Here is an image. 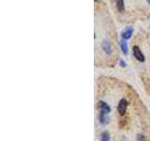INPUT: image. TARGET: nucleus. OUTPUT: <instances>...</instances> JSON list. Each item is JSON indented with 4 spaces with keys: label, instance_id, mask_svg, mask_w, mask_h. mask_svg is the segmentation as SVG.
I'll return each instance as SVG.
<instances>
[{
    "label": "nucleus",
    "instance_id": "nucleus-1",
    "mask_svg": "<svg viewBox=\"0 0 150 141\" xmlns=\"http://www.w3.org/2000/svg\"><path fill=\"white\" fill-rule=\"evenodd\" d=\"M127 107H128V102L125 99H121L118 103V105H117V112L119 113V115L121 116L125 115V113L127 111Z\"/></svg>",
    "mask_w": 150,
    "mask_h": 141
},
{
    "label": "nucleus",
    "instance_id": "nucleus-2",
    "mask_svg": "<svg viewBox=\"0 0 150 141\" xmlns=\"http://www.w3.org/2000/svg\"><path fill=\"white\" fill-rule=\"evenodd\" d=\"M133 56H135V58L137 59L140 62H144V56L142 53V51L140 50V48L138 46H133Z\"/></svg>",
    "mask_w": 150,
    "mask_h": 141
},
{
    "label": "nucleus",
    "instance_id": "nucleus-3",
    "mask_svg": "<svg viewBox=\"0 0 150 141\" xmlns=\"http://www.w3.org/2000/svg\"><path fill=\"white\" fill-rule=\"evenodd\" d=\"M133 33V28L132 27H126L124 31L122 32L121 34V37L123 40H129V38L131 37V35H132Z\"/></svg>",
    "mask_w": 150,
    "mask_h": 141
},
{
    "label": "nucleus",
    "instance_id": "nucleus-4",
    "mask_svg": "<svg viewBox=\"0 0 150 141\" xmlns=\"http://www.w3.org/2000/svg\"><path fill=\"white\" fill-rule=\"evenodd\" d=\"M98 108L100 109V111L103 112V113H105V114H109V113L111 112L110 106L108 105L106 103H104V102H102V101L98 102Z\"/></svg>",
    "mask_w": 150,
    "mask_h": 141
},
{
    "label": "nucleus",
    "instance_id": "nucleus-5",
    "mask_svg": "<svg viewBox=\"0 0 150 141\" xmlns=\"http://www.w3.org/2000/svg\"><path fill=\"white\" fill-rule=\"evenodd\" d=\"M101 47H102V50L104 51L107 55H110L112 53V46H111V43L109 41H103L102 43H101Z\"/></svg>",
    "mask_w": 150,
    "mask_h": 141
},
{
    "label": "nucleus",
    "instance_id": "nucleus-6",
    "mask_svg": "<svg viewBox=\"0 0 150 141\" xmlns=\"http://www.w3.org/2000/svg\"><path fill=\"white\" fill-rule=\"evenodd\" d=\"M106 115L107 114H105V113H103V112L100 111V116H98V120H100V122L101 124H103V125L108 123V118L106 117Z\"/></svg>",
    "mask_w": 150,
    "mask_h": 141
},
{
    "label": "nucleus",
    "instance_id": "nucleus-7",
    "mask_svg": "<svg viewBox=\"0 0 150 141\" xmlns=\"http://www.w3.org/2000/svg\"><path fill=\"white\" fill-rule=\"evenodd\" d=\"M120 47H121V50H122V52H123V53H124L125 55L128 54V52H129L128 44L126 43V41H125L124 40H122V41H120Z\"/></svg>",
    "mask_w": 150,
    "mask_h": 141
},
{
    "label": "nucleus",
    "instance_id": "nucleus-8",
    "mask_svg": "<svg viewBox=\"0 0 150 141\" xmlns=\"http://www.w3.org/2000/svg\"><path fill=\"white\" fill-rule=\"evenodd\" d=\"M110 140V134L107 131L102 132L100 134V141H109Z\"/></svg>",
    "mask_w": 150,
    "mask_h": 141
},
{
    "label": "nucleus",
    "instance_id": "nucleus-9",
    "mask_svg": "<svg viewBox=\"0 0 150 141\" xmlns=\"http://www.w3.org/2000/svg\"><path fill=\"white\" fill-rule=\"evenodd\" d=\"M116 5H117V9H118L119 11H124V0H117L116 1Z\"/></svg>",
    "mask_w": 150,
    "mask_h": 141
},
{
    "label": "nucleus",
    "instance_id": "nucleus-10",
    "mask_svg": "<svg viewBox=\"0 0 150 141\" xmlns=\"http://www.w3.org/2000/svg\"><path fill=\"white\" fill-rule=\"evenodd\" d=\"M137 141H146V139H145V136L144 135H137Z\"/></svg>",
    "mask_w": 150,
    "mask_h": 141
},
{
    "label": "nucleus",
    "instance_id": "nucleus-11",
    "mask_svg": "<svg viewBox=\"0 0 150 141\" xmlns=\"http://www.w3.org/2000/svg\"><path fill=\"white\" fill-rule=\"evenodd\" d=\"M119 65L121 66L122 68H125V67H126V63L124 62V60H123V59H120V61H119Z\"/></svg>",
    "mask_w": 150,
    "mask_h": 141
},
{
    "label": "nucleus",
    "instance_id": "nucleus-12",
    "mask_svg": "<svg viewBox=\"0 0 150 141\" xmlns=\"http://www.w3.org/2000/svg\"><path fill=\"white\" fill-rule=\"evenodd\" d=\"M146 1H147V3H148V4L150 5V0H146Z\"/></svg>",
    "mask_w": 150,
    "mask_h": 141
},
{
    "label": "nucleus",
    "instance_id": "nucleus-13",
    "mask_svg": "<svg viewBox=\"0 0 150 141\" xmlns=\"http://www.w3.org/2000/svg\"><path fill=\"white\" fill-rule=\"evenodd\" d=\"M95 1H98V0H95Z\"/></svg>",
    "mask_w": 150,
    "mask_h": 141
}]
</instances>
